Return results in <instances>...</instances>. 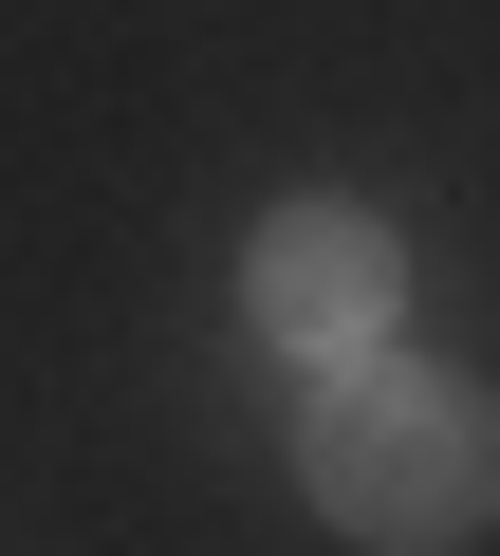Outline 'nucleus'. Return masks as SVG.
Returning <instances> with one entry per match:
<instances>
[{
    "label": "nucleus",
    "instance_id": "f03ea898",
    "mask_svg": "<svg viewBox=\"0 0 500 556\" xmlns=\"http://www.w3.org/2000/svg\"><path fill=\"white\" fill-rule=\"evenodd\" d=\"M389 298H408V241L371 204H279L260 241H241V316H260L279 353H316V371L389 353Z\"/></svg>",
    "mask_w": 500,
    "mask_h": 556
},
{
    "label": "nucleus",
    "instance_id": "f257e3e1",
    "mask_svg": "<svg viewBox=\"0 0 500 556\" xmlns=\"http://www.w3.org/2000/svg\"><path fill=\"white\" fill-rule=\"evenodd\" d=\"M297 482H316L334 538L445 556V538L500 519V408H482L463 371H426V353H352V371H316V408H297Z\"/></svg>",
    "mask_w": 500,
    "mask_h": 556
}]
</instances>
